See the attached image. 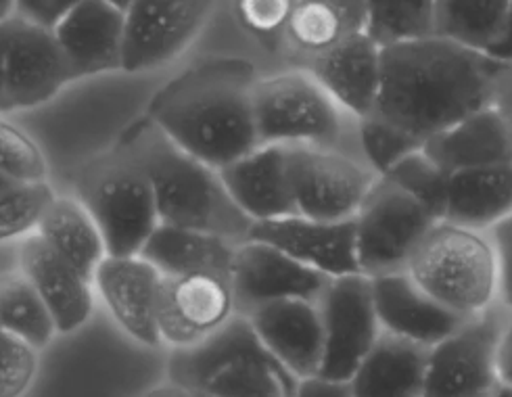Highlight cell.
I'll return each instance as SVG.
<instances>
[{
    "label": "cell",
    "instance_id": "obj_3",
    "mask_svg": "<svg viewBox=\"0 0 512 397\" xmlns=\"http://www.w3.org/2000/svg\"><path fill=\"white\" fill-rule=\"evenodd\" d=\"M130 159L149 178L161 224L245 241L253 222L232 201L220 170L176 147L155 126L138 136Z\"/></svg>",
    "mask_w": 512,
    "mask_h": 397
},
{
    "label": "cell",
    "instance_id": "obj_24",
    "mask_svg": "<svg viewBox=\"0 0 512 397\" xmlns=\"http://www.w3.org/2000/svg\"><path fill=\"white\" fill-rule=\"evenodd\" d=\"M423 151L452 176L512 161V136L500 111L490 105L425 140Z\"/></svg>",
    "mask_w": 512,
    "mask_h": 397
},
{
    "label": "cell",
    "instance_id": "obj_16",
    "mask_svg": "<svg viewBox=\"0 0 512 397\" xmlns=\"http://www.w3.org/2000/svg\"><path fill=\"white\" fill-rule=\"evenodd\" d=\"M329 280V276L293 260L283 249L258 239H245L237 245L230 272L241 314L281 299L318 301Z\"/></svg>",
    "mask_w": 512,
    "mask_h": 397
},
{
    "label": "cell",
    "instance_id": "obj_29",
    "mask_svg": "<svg viewBox=\"0 0 512 397\" xmlns=\"http://www.w3.org/2000/svg\"><path fill=\"white\" fill-rule=\"evenodd\" d=\"M36 235L90 278L107 255L99 224L92 218L86 203L78 197L57 195L49 212L44 214Z\"/></svg>",
    "mask_w": 512,
    "mask_h": 397
},
{
    "label": "cell",
    "instance_id": "obj_30",
    "mask_svg": "<svg viewBox=\"0 0 512 397\" xmlns=\"http://www.w3.org/2000/svg\"><path fill=\"white\" fill-rule=\"evenodd\" d=\"M0 331L30 343L38 352L59 335L46 303L21 272L0 276Z\"/></svg>",
    "mask_w": 512,
    "mask_h": 397
},
{
    "label": "cell",
    "instance_id": "obj_12",
    "mask_svg": "<svg viewBox=\"0 0 512 397\" xmlns=\"http://www.w3.org/2000/svg\"><path fill=\"white\" fill-rule=\"evenodd\" d=\"M318 308L324 331L318 375L349 381L383 335L370 278L362 272L331 278L318 297Z\"/></svg>",
    "mask_w": 512,
    "mask_h": 397
},
{
    "label": "cell",
    "instance_id": "obj_5",
    "mask_svg": "<svg viewBox=\"0 0 512 397\" xmlns=\"http://www.w3.org/2000/svg\"><path fill=\"white\" fill-rule=\"evenodd\" d=\"M406 272L462 320L500 306L498 249L487 230L437 220L414 249Z\"/></svg>",
    "mask_w": 512,
    "mask_h": 397
},
{
    "label": "cell",
    "instance_id": "obj_48",
    "mask_svg": "<svg viewBox=\"0 0 512 397\" xmlns=\"http://www.w3.org/2000/svg\"><path fill=\"white\" fill-rule=\"evenodd\" d=\"M109 3H113V5H118L120 9H126L130 3H132V0H109Z\"/></svg>",
    "mask_w": 512,
    "mask_h": 397
},
{
    "label": "cell",
    "instance_id": "obj_37",
    "mask_svg": "<svg viewBox=\"0 0 512 397\" xmlns=\"http://www.w3.org/2000/svg\"><path fill=\"white\" fill-rule=\"evenodd\" d=\"M358 147L368 168L381 178L395 163H400L423 145L404 130L375 118V115H368V118L358 122Z\"/></svg>",
    "mask_w": 512,
    "mask_h": 397
},
{
    "label": "cell",
    "instance_id": "obj_9",
    "mask_svg": "<svg viewBox=\"0 0 512 397\" xmlns=\"http://www.w3.org/2000/svg\"><path fill=\"white\" fill-rule=\"evenodd\" d=\"M508 312L500 306L462 320L427 349L423 397H483L498 387V347Z\"/></svg>",
    "mask_w": 512,
    "mask_h": 397
},
{
    "label": "cell",
    "instance_id": "obj_49",
    "mask_svg": "<svg viewBox=\"0 0 512 397\" xmlns=\"http://www.w3.org/2000/svg\"><path fill=\"white\" fill-rule=\"evenodd\" d=\"M7 184H11V182H9V180H5V178H3V176H0V191H3V189H5V186H7Z\"/></svg>",
    "mask_w": 512,
    "mask_h": 397
},
{
    "label": "cell",
    "instance_id": "obj_41",
    "mask_svg": "<svg viewBox=\"0 0 512 397\" xmlns=\"http://www.w3.org/2000/svg\"><path fill=\"white\" fill-rule=\"evenodd\" d=\"M293 397H352L347 381H333L322 375L299 379Z\"/></svg>",
    "mask_w": 512,
    "mask_h": 397
},
{
    "label": "cell",
    "instance_id": "obj_10",
    "mask_svg": "<svg viewBox=\"0 0 512 397\" xmlns=\"http://www.w3.org/2000/svg\"><path fill=\"white\" fill-rule=\"evenodd\" d=\"M287 149L295 212L314 220H354L379 180L368 163L337 149Z\"/></svg>",
    "mask_w": 512,
    "mask_h": 397
},
{
    "label": "cell",
    "instance_id": "obj_7",
    "mask_svg": "<svg viewBox=\"0 0 512 397\" xmlns=\"http://www.w3.org/2000/svg\"><path fill=\"white\" fill-rule=\"evenodd\" d=\"M67 84L72 76L53 30L17 13L0 15V113L36 109Z\"/></svg>",
    "mask_w": 512,
    "mask_h": 397
},
{
    "label": "cell",
    "instance_id": "obj_38",
    "mask_svg": "<svg viewBox=\"0 0 512 397\" xmlns=\"http://www.w3.org/2000/svg\"><path fill=\"white\" fill-rule=\"evenodd\" d=\"M40 366V352L30 343L0 331V397H23Z\"/></svg>",
    "mask_w": 512,
    "mask_h": 397
},
{
    "label": "cell",
    "instance_id": "obj_26",
    "mask_svg": "<svg viewBox=\"0 0 512 397\" xmlns=\"http://www.w3.org/2000/svg\"><path fill=\"white\" fill-rule=\"evenodd\" d=\"M239 243L212 232L159 224L141 255L164 276L218 274L230 278Z\"/></svg>",
    "mask_w": 512,
    "mask_h": 397
},
{
    "label": "cell",
    "instance_id": "obj_43",
    "mask_svg": "<svg viewBox=\"0 0 512 397\" xmlns=\"http://www.w3.org/2000/svg\"><path fill=\"white\" fill-rule=\"evenodd\" d=\"M498 385L512 387V314L508 312L498 347Z\"/></svg>",
    "mask_w": 512,
    "mask_h": 397
},
{
    "label": "cell",
    "instance_id": "obj_6",
    "mask_svg": "<svg viewBox=\"0 0 512 397\" xmlns=\"http://www.w3.org/2000/svg\"><path fill=\"white\" fill-rule=\"evenodd\" d=\"M255 126L262 145L337 149L360 155L358 122L306 67L258 78L253 86Z\"/></svg>",
    "mask_w": 512,
    "mask_h": 397
},
{
    "label": "cell",
    "instance_id": "obj_25",
    "mask_svg": "<svg viewBox=\"0 0 512 397\" xmlns=\"http://www.w3.org/2000/svg\"><path fill=\"white\" fill-rule=\"evenodd\" d=\"M427 347L383 333L349 379L352 397H423Z\"/></svg>",
    "mask_w": 512,
    "mask_h": 397
},
{
    "label": "cell",
    "instance_id": "obj_27",
    "mask_svg": "<svg viewBox=\"0 0 512 397\" xmlns=\"http://www.w3.org/2000/svg\"><path fill=\"white\" fill-rule=\"evenodd\" d=\"M508 218H512V161L450 176L441 220L490 232Z\"/></svg>",
    "mask_w": 512,
    "mask_h": 397
},
{
    "label": "cell",
    "instance_id": "obj_2",
    "mask_svg": "<svg viewBox=\"0 0 512 397\" xmlns=\"http://www.w3.org/2000/svg\"><path fill=\"white\" fill-rule=\"evenodd\" d=\"M258 78L249 59H203L157 92L151 124L182 151L222 170L262 145L253 109Z\"/></svg>",
    "mask_w": 512,
    "mask_h": 397
},
{
    "label": "cell",
    "instance_id": "obj_40",
    "mask_svg": "<svg viewBox=\"0 0 512 397\" xmlns=\"http://www.w3.org/2000/svg\"><path fill=\"white\" fill-rule=\"evenodd\" d=\"M82 0H13V13L53 30Z\"/></svg>",
    "mask_w": 512,
    "mask_h": 397
},
{
    "label": "cell",
    "instance_id": "obj_35",
    "mask_svg": "<svg viewBox=\"0 0 512 397\" xmlns=\"http://www.w3.org/2000/svg\"><path fill=\"white\" fill-rule=\"evenodd\" d=\"M0 176L9 182L49 180V161L38 140L0 113Z\"/></svg>",
    "mask_w": 512,
    "mask_h": 397
},
{
    "label": "cell",
    "instance_id": "obj_44",
    "mask_svg": "<svg viewBox=\"0 0 512 397\" xmlns=\"http://www.w3.org/2000/svg\"><path fill=\"white\" fill-rule=\"evenodd\" d=\"M485 53L492 55L500 63L512 65V3H510L508 13H506V19L502 23L500 34L496 36V40L490 46H487Z\"/></svg>",
    "mask_w": 512,
    "mask_h": 397
},
{
    "label": "cell",
    "instance_id": "obj_11",
    "mask_svg": "<svg viewBox=\"0 0 512 397\" xmlns=\"http://www.w3.org/2000/svg\"><path fill=\"white\" fill-rule=\"evenodd\" d=\"M82 201L99 224L109 255L141 253L161 224L153 186L132 159L99 170Z\"/></svg>",
    "mask_w": 512,
    "mask_h": 397
},
{
    "label": "cell",
    "instance_id": "obj_50",
    "mask_svg": "<svg viewBox=\"0 0 512 397\" xmlns=\"http://www.w3.org/2000/svg\"><path fill=\"white\" fill-rule=\"evenodd\" d=\"M195 395H197V397H207V395H199V393H195Z\"/></svg>",
    "mask_w": 512,
    "mask_h": 397
},
{
    "label": "cell",
    "instance_id": "obj_33",
    "mask_svg": "<svg viewBox=\"0 0 512 397\" xmlns=\"http://www.w3.org/2000/svg\"><path fill=\"white\" fill-rule=\"evenodd\" d=\"M435 0H366V32L379 44L433 34Z\"/></svg>",
    "mask_w": 512,
    "mask_h": 397
},
{
    "label": "cell",
    "instance_id": "obj_34",
    "mask_svg": "<svg viewBox=\"0 0 512 397\" xmlns=\"http://www.w3.org/2000/svg\"><path fill=\"white\" fill-rule=\"evenodd\" d=\"M297 0H230L241 30L268 53L287 49V26Z\"/></svg>",
    "mask_w": 512,
    "mask_h": 397
},
{
    "label": "cell",
    "instance_id": "obj_36",
    "mask_svg": "<svg viewBox=\"0 0 512 397\" xmlns=\"http://www.w3.org/2000/svg\"><path fill=\"white\" fill-rule=\"evenodd\" d=\"M381 178L398 184L400 189H404L416 201H421L439 220L444 218L450 176L435 166V163L425 155L423 147L404 157L400 163H395V166Z\"/></svg>",
    "mask_w": 512,
    "mask_h": 397
},
{
    "label": "cell",
    "instance_id": "obj_8",
    "mask_svg": "<svg viewBox=\"0 0 512 397\" xmlns=\"http://www.w3.org/2000/svg\"><path fill=\"white\" fill-rule=\"evenodd\" d=\"M437 220L398 184L379 178L354 218L360 272L372 278L406 270L414 249Z\"/></svg>",
    "mask_w": 512,
    "mask_h": 397
},
{
    "label": "cell",
    "instance_id": "obj_15",
    "mask_svg": "<svg viewBox=\"0 0 512 397\" xmlns=\"http://www.w3.org/2000/svg\"><path fill=\"white\" fill-rule=\"evenodd\" d=\"M161 274L141 253L105 255L92 274V285L111 320L136 343L159 347L157 324Z\"/></svg>",
    "mask_w": 512,
    "mask_h": 397
},
{
    "label": "cell",
    "instance_id": "obj_13",
    "mask_svg": "<svg viewBox=\"0 0 512 397\" xmlns=\"http://www.w3.org/2000/svg\"><path fill=\"white\" fill-rule=\"evenodd\" d=\"M214 0H132L126 13L124 72L145 74L176 61L199 38Z\"/></svg>",
    "mask_w": 512,
    "mask_h": 397
},
{
    "label": "cell",
    "instance_id": "obj_39",
    "mask_svg": "<svg viewBox=\"0 0 512 397\" xmlns=\"http://www.w3.org/2000/svg\"><path fill=\"white\" fill-rule=\"evenodd\" d=\"M492 232L498 249V272H500V308L512 314V218L498 224Z\"/></svg>",
    "mask_w": 512,
    "mask_h": 397
},
{
    "label": "cell",
    "instance_id": "obj_20",
    "mask_svg": "<svg viewBox=\"0 0 512 397\" xmlns=\"http://www.w3.org/2000/svg\"><path fill=\"white\" fill-rule=\"evenodd\" d=\"M268 352L297 379L320 372L324 331L318 301L281 299L245 314Z\"/></svg>",
    "mask_w": 512,
    "mask_h": 397
},
{
    "label": "cell",
    "instance_id": "obj_18",
    "mask_svg": "<svg viewBox=\"0 0 512 397\" xmlns=\"http://www.w3.org/2000/svg\"><path fill=\"white\" fill-rule=\"evenodd\" d=\"M247 239L266 241L283 249L299 264L329 278L360 272L354 220H314L293 214L253 222Z\"/></svg>",
    "mask_w": 512,
    "mask_h": 397
},
{
    "label": "cell",
    "instance_id": "obj_21",
    "mask_svg": "<svg viewBox=\"0 0 512 397\" xmlns=\"http://www.w3.org/2000/svg\"><path fill=\"white\" fill-rule=\"evenodd\" d=\"M19 272L26 276L49 308L59 335L80 331L95 312L92 278L69 264L38 235L19 245Z\"/></svg>",
    "mask_w": 512,
    "mask_h": 397
},
{
    "label": "cell",
    "instance_id": "obj_31",
    "mask_svg": "<svg viewBox=\"0 0 512 397\" xmlns=\"http://www.w3.org/2000/svg\"><path fill=\"white\" fill-rule=\"evenodd\" d=\"M512 0H435L433 34L485 51L502 30Z\"/></svg>",
    "mask_w": 512,
    "mask_h": 397
},
{
    "label": "cell",
    "instance_id": "obj_14",
    "mask_svg": "<svg viewBox=\"0 0 512 397\" xmlns=\"http://www.w3.org/2000/svg\"><path fill=\"white\" fill-rule=\"evenodd\" d=\"M239 314L230 278L218 274L164 276L157 324L161 345L184 349L216 335Z\"/></svg>",
    "mask_w": 512,
    "mask_h": 397
},
{
    "label": "cell",
    "instance_id": "obj_17",
    "mask_svg": "<svg viewBox=\"0 0 512 397\" xmlns=\"http://www.w3.org/2000/svg\"><path fill=\"white\" fill-rule=\"evenodd\" d=\"M53 34L72 82L124 72L126 13L109 0H82Z\"/></svg>",
    "mask_w": 512,
    "mask_h": 397
},
{
    "label": "cell",
    "instance_id": "obj_28",
    "mask_svg": "<svg viewBox=\"0 0 512 397\" xmlns=\"http://www.w3.org/2000/svg\"><path fill=\"white\" fill-rule=\"evenodd\" d=\"M366 0H297L287 26V49L297 65L366 30Z\"/></svg>",
    "mask_w": 512,
    "mask_h": 397
},
{
    "label": "cell",
    "instance_id": "obj_4",
    "mask_svg": "<svg viewBox=\"0 0 512 397\" xmlns=\"http://www.w3.org/2000/svg\"><path fill=\"white\" fill-rule=\"evenodd\" d=\"M168 381L207 397H293L299 383L241 312L205 341L172 349Z\"/></svg>",
    "mask_w": 512,
    "mask_h": 397
},
{
    "label": "cell",
    "instance_id": "obj_51",
    "mask_svg": "<svg viewBox=\"0 0 512 397\" xmlns=\"http://www.w3.org/2000/svg\"><path fill=\"white\" fill-rule=\"evenodd\" d=\"M483 397H492V395H483Z\"/></svg>",
    "mask_w": 512,
    "mask_h": 397
},
{
    "label": "cell",
    "instance_id": "obj_1",
    "mask_svg": "<svg viewBox=\"0 0 512 397\" xmlns=\"http://www.w3.org/2000/svg\"><path fill=\"white\" fill-rule=\"evenodd\" d=\"M506 63L456 40L427 34L383 44L375 118L418 143L490 107Z\"/></svg>",
    "mask_w": 512,
    "mask_h": 397
},
{
    "label": "cell",
    "instance_id": "obj_47",
    "mask_svg": "<svg viewBox=\"0 0 512 397\" xmlns=\"http://www.w3.org/2000/svg\"><path fill=\"white\" fill-rule=\"evenodd\" d=\"M13 13V0H0V15Z\"/></svg>",
    "mask_w": 512,
    "mask_h": 397
},
{
    "label": "cell",
    "instance_id": "obj_42",
    "mask_svg": "<svg viewBox=\"0 0 512 397\" xmlns=\"http://www.w3.org/2000/svg\"><path fill=\"white\" fill-rule=\"evenodd\" d=\"M492 105L500 111V115L510 130V136H512V65H506L502 69V74L494 88Z\"/></svg>",
    "mask_w": 512,
    "mask_h": 397
},
{
    "label": "cell",
    "instance_id": "obj_46",
    "mask_svg": "<svg viewBox=\"0 0 512 397\" xmlns=\"http://www.w3.org/2000/svg\"><path fill=\"white\" fill-rule=\"evenodd\" d=\"M492 397H512V387L498 385V387L492 391Z\"/></svg>",
    "mask_w": 512,
    "mask_h": 397
},
{
    "label": "cell",
    "instance_id": "obj_23",
    "mask_svg": "<svg viewBox=\"0 0 512 397\" xmlns=\"http://www.w3.org/2000/svg\"><path fill=\"white\" fill-rule=\"evenodd\" d=\"M222 182L251 222L297 214L289 178V149L260 145L220 170Z\"/></svg>",
    "mask_w": 512,
    "mask_h": 397
},
{
    "label": "cell",
    "instance_id": "obj_45",
    "mask_svg": "<svg viewBox=\"0 0 512 397\" xmlns=\"http://www.w3.org/2000/svg\"><path fill=\"white\" fill-rule=\"evenodd\" d=\"M143 397H197V395L193 391H189V389H184V387L168 381V383H161V385L153 387Z\"/></svg>",
    "mask_w": 512,
    "mask_h": 397
},
{
    "label": "cell",
    "instance_id": "obj_32",
    "mask_svg": "<svg viewBox=\"0 0 512 397\" xmlns=\"http://www.w3.org/2000/svg\"><path fill=\"white\" fill-rule=\"evenodd\" d=\"M55 197L57 193L49 180L7 184L0 191V243L36 235Z\"/></svg>",
    "mask_w": 512,
    "mask_h": 397
},
{
    "label": "cell",
    "instance_id": "obj_22",
    "mask_svg": "<svg viewBox=\"0 0 512 397\" xmlns=\"http://www.w3.org/2000/svg\"><path fill=\"white\" fill-rule=\"evenodd\" d=\"M370 283L383 333L429 349L462 322L418 287L406 270L372 276Z\"/></svg>",
    "mask_w": 512,
    "mask_h": 397
},
{
    "label": "cell",
    "instance_id": "obj_19",
    "mask_svg": "<svg viewBox=\"0 0 512 397\" xmlns=\"http://www.w3.org/2000/svg\"><path fill=\"white\" fill-rule=\"evenodd\" d=\"M299 67H306L356 120H364L375 111L383 74V44L366 30L347 36L329 51L301 61Z\"/></svg>",
    "mask_w": 512,
    "mask_h": 397
}]
</instances>
